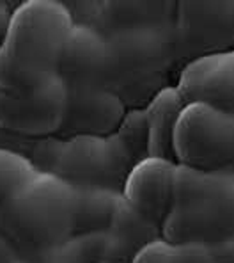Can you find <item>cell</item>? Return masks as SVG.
Returning <instances> with one entry per match:
<instances>
[{
  "label": "cell",
  "mask_w": 234,
  "mask_h": 263,
  "mask_svg": "<svg viewBox=\"0 0 234 263\" xmlns=\"http://www.w3.org/2000/svg\"><path fill=\"white\" fill-rule=\"evenodd\" d=\"M174 16L176 9L162 16H135L101 32L112 57L117 92L128 109H144L160 89L172 86L168 75L179 64Z\"/></svg>",
  "instance_id": "obj_4"
},
{
  "label": "cell",
  "mask_w": 234,
  "mask_h": 263,
  "mask_svg": "<svg viewBox=\"0 0 234 263\" xmlns=\"http://www.w3.org/2000/svg\"><path fill=\"white\" fill-rule=\"evenodd\" d=\"M78 191L53 173H37L0 206V231L22 260L37 263L76 231Z\"/></svg>",
  "instance_id": "obj_3"
},
{
  "label": "cell",
  "mask_w": 234,
  "mask_h": 263,
  "mask_svg": "<svg viewBox=\"0 0 234 263\" xmlns=\"http://www.w3.org/2000/svg\"><path fill=\"white\" fill-rule=\"evenodd\" d=\"M59 75L68 89V110L59 137L114 134L128 107L117 92L109 45L98 29L75 23Z\"/></svg>",
  "instance_id": "obj_1"
},
{
  "label": "cell",
  "mask_w": 234,
  "mask_h": 263,
  "mask_svg": "<svg viewBox=\"0 0 234 263\" xmlns=\"http://www.w3.org/2000/svg\"><path fill=\"white\" fill-rule=\"evenodd\" d=\"M206 263H234V238L213 246H204Z\"/></svg>",
  "instance_id": "obj_15"
},
{
  "label": "cell",
  "mask_w": 234,
  "mask_h": 263,
  "mask_svg": "<svg viewBox=\"0 0 234 263\" xmlns=\"http://www.w3.org/2000/svg\"><path fill=\"white\" fill-rule=\"evenodd\" d=\"M11 13H13V7H9L7 2H0V45H2V41H4V36H6Z\"/></svg>",
  "instance_id": "obj_17"
},
{
  "label": "cell",
  "mask_w": 234,
  "mask_h": 263,
  "mask_svg": "<svg viewBox=\"0 0 234 263\" xmlns=\"http://www.w3.org/2000/svg\"><path fill=\"white\" fill-rule=\"evenodd\" d=\"M186 103L176 86L160 89L144 107L147 123V157L174 160V130ZM176 162V160H174Z\"/></svg>",
  "instance_id": "obj_12"
},
{
  "label": "cell",
  "mask_w": 234,
  "mask_h": 263,
  "mask_svg": "<svg viewBox=\"0 0 234 263\" xmlns=\"http://www.w3.org/2000/svg\"><path fill=\"white\" fill-rule=\"evenodd\" d=\"M126 152L132 158L140 162L147 157V123H145L144 109H128L122 118L121 125L114 132Z\"/></svg>",
  "instance_id": "obj_14"
},
{
  "label": "cell",
  "mask_w": 234,
  "mask_h": 263,
  "mask_svg": "<svg viewBox=\"0 0 234 263\" xmlns=\"http://www.w3.org/2000/svg\"><path fill=\"white\" fill-rule=\"evenodd\" d=\"M176 162L162 157H145L130 169L124 183V199L153 224L162 228L172 204Z\"/></svg>",
  "instance_id": "obj_11"
},
{
  "label": "cell",
  "mask_w": 234,
  "mask_h": 263,
  "mask_svg": "<svg viewBox=\"0 0 234 263\" xmlns=\"http://www.w3.org/2000/svg\"><path fill=\"white\" fill-rule=\"evenodd\" d=\"M172 146L176 164L234 173V112L188 103L178 119Z\"/></svg>",
  "instance_id": "obj_6"
},
{
  "label": "cell",
  "mask_w": 234,
  "mask_h": 263,
  "mask_svg": "<svg viewBox=\"0 0 234 263\" xmlns=\"http://www.w3.org/2000/svg\"><path fill=\"white\" fill-rule=\"evenodd\" d=\"M75 18L59 0H25L13 7L0 45V89L32 91L59 75Z\"/></svg>",
  "instance_id": "obj_2"
},
{
  "label": "cell",
  "mask_w": 234,
  "mask_h": 263,
  "mask_svg": "<svg viewBox=\"0 0 234 263\" xmlns=\"http://www.w3.org/2000/svg\"><path fill=\"white\" fill-rule=\"evenodd\" d=\"M16 263H30V261H25V260H22V258H20V260H18Z\"/></svg>",
  "instance_id": "obj_18"
},
{
  "label": "cell",
  "mask_w": 234,
  "mask_h": 263,
  "mask_svg": "<svg viewBox=\"0 0 234 263\" xmlns=\"http://www.w3.org/2000/svg\"><path fill=\"white\" fill-rule=\"evenodd\" d=\"M18 260H20V254L16 247L0 231V263H16Z\"/></svg>",
  "instance_id": "obj_16"
},
{
  "label": "cell",
  "mask_w": 234,
  "mask_h": 263,
  "mask_svg": "<svg viewBox=\"0 0 234 263\" xmlns=\"http://www.w3.org/2000/svg\"><path fill=\"white\" fill-rule=\"evenodd\" d=\"M174 86L186 105L206 103L234 112V50L188 61Z\"/></svg>",
  "instance_id": "obj_10"
},
{
  "label": "cell",
  "mask_w": 234,
  "mask_h": 263,
  "mask_svg": "<svg viewBox=\"0 0 234 263\" xmlns=\"http://www.w3.org/2000/svg\"><path fill=\"white\" fill-rule=\"evenodd\" d=\"M174 32L179 69L197 57L234 50V0L176 2Z\"/></svg>",
  "instance_id": "obj_8"
},
{
  "label": "cell",
  "mask_w": 234,
  "mask_h": 263,
  "mask_svg": "<svg viewBox=\"0 0 234 263\" xmlns=\"http://www.w3.org/2000/svg\"><path fill=\"white\" fill-rule=\"evenodd\" d=\"M162 237L197 246L234 238V173L176 165L172 204Z\"/></svg>",
  "instance_id": "obj_5"
},
{
  "label": "cell",
  "mask_w": 234,
  "mask_h": 263,
  "mask_svg": "<svg viewBox=\"0 0 234 263\" xmlns=\"http://www.w3.org/2000/svg\"><path fill=\"white\" fill-rule=\"evenodd\" d=\"M68 110V89L55 75L32 91L0 89V128L30 137L59 135Z\"/></svg>",
  "instance_id": "obj_9"
},
{
  "label": "cell",
  "mask_w": 234,
  "mask_h": 263,
  "mask_svg": "<svg viewBox=\"0 0 234 263\" xmlns=\"http://www.w3.org/2000/svg\"><path fill=\"white\" fill-rule=\"evenodd\" d=\"M37 173L36 165L24 155L0 148V206L18 194Z\"/></svg>",
  "instance_id": "obj_13"
},
{
  "label": "cell",
  "mask_w": 234,
  "mask_h": 263,
  "mask_svg": "<svg viewBox=\"0 0 234 263\" xmlns=\"http://www.w3.org/2000/svg\"><path fill=\"white\" fill-rule=\"evenodd\" d=\"M135 165L116 134L75 135L62 139L53 175L76 189L105 187L122 191L130 169Z\"/></svg>",
  "instance_id": "obj_7"
}]
</instances>
